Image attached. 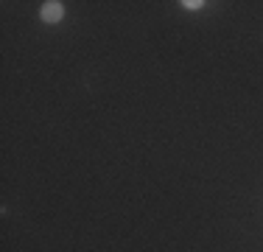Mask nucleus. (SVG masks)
Segmentation results:
<instances>
[{"label": "nucleus", "instance_id": "f257e3e1", "mask_svg": "<svg viewBox=\"0 0 263 252\" xmlns=\"http://www.w3.org/2000/svg\"><path fill=\"white\" fill-rule=\"evenodd\" d=\"M40 17L42 23H62V17H65V3L62 0H48V3H42L40 9Z\"/></svg>", "mask_w": 263, "mask_h": 252}, {"label": "nucleus", "instance_id": "f03ea898", "mask_svg": "<svg viewBox=\"0 0 263 252\" xmlns=\"http://www.w3.org/2000/svg\"><path fill=\"white\" fill-rule=\"evenodd\" d=\"M179 6H185L187 11H199V9H204V3H202V0H182Z\"/></svg>", "mask_w": 263, "mask_h": 252}]
</instances>
